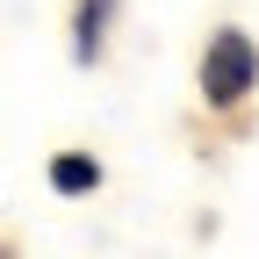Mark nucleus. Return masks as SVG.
<instances>
[{"instance_id":"f257e3e1","label":"nucleus","mask_w":259,"mask_h":259,"mask_svg":"<svg viewBox=\"0 0 259 259\" xmlns=\"http://www.w3.org/2000/svg\"><path fill=\"white\" fill-rule=\"evenodd\" d=\"M259 87V51L245 29H216L209 51H202V101L209 108H238L245 94Z\"/></svg>"},{"instance_id":"f03ea898","label":"nucleus","mask_w":259,"mask_h":259,"mask_svg":"<svg viewBox=\"0 0 259 259\" xmlns=\"http://www.w3.org/2000/svg\"><path fill=\"white\" fill-rule=\"evenodd\" d=\"M51 187H58V194H94V187H101V166L79 158V151H58V158H51Z\"/></svg>"},{"instance_id":"7ed1b4c3","label":"nucleus","mask_w":259,"mask_h":259,"mask_svg":"<svg viewBox=\"0 0 259 259\" xmlns=\"http://www.w3.org/2000/svg\"><path fill=\"white\" fill-rule=\"evenodd\" d=\"M101 22H108V0H79V15H72V29H79V36H72V58L79 65L101 58Z\"/></svg>"}]
</instances>
